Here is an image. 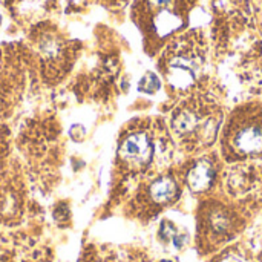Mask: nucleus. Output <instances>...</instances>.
Segmentation results:
<instances>
[{
	"label": "nucleus",
	"instance_id": "nucleus-1",
	"mask_svg": "<svg viewBox=\"0 0 262 262\" xmlns=\"http://www.w3.org/2000/svg\"><path fill=\"white\" fill-rule=\"evenodd\" d=\"M172 127L173 132L180 137L200 135V138L206 141H210L216 132V123L213 117L198 115L195 111H189V109H183L178 114H175Z\"/></svg>",
	"mask_w": 262,
	"mask_h": 262
},
{
	"label": "nucleus",
	"instance_id": "nucleus-2",
	"mask_svg": "<svg viewBox=\"0 0 262 262\" xmlns=\"http://www.w3.org/2000/svg\"><path fill=\"white\" fill-rule=\"evenodd\" d=\"M118 154L121 160L127 164L135 167H144L150 163L154 157V144L149 135L137 132L123 140Z\"/></svg>",
	"mask_w": 262,
	"mask_h": 262
},
{
	"label": "nucleus",
	"instance_id": "nucleus-3",
	"mask_svg": "<svg viewBox=\"0 0 262 262\" xmlns=\"http://www.w3.org/2000/svg\"><path fill=\"white\" fill-rule=\"evenodd\" d=\"M235 150L241 155H256L262 152V124L247 123L238 127L232 138Z\"/></svg>",
	"mask_w": 262,
	"mask_h": 262
},
{
	"label": "nucleus",
	"instance_id": "nucleus-4",
	"mask_svg": "<svg viewBox=\"0 0 262 262\" xmlns=\"http://www.w3.org/2000/svg\"><path fill=\"white\" fill-rule=\"evenodd\" d=\"M169 80L177 88H187L195 80V61L186 57H175L169 64Z\"/></svg>",
	"mask_w": 262,
	"mask_h": 262
},
{
	"label": "nucleus",
	"instance_id": "nucleus-5",
	"mask_svg": "<svg viewBox=\"0 0 262 262\" xmlns=\"http://www.w3.org/2000/svg\"><path fill=\"white\" fill-rule=\"evenodd\" d=\"M213 180V167L207 163V161H201L198 163L190 172H189V177H187V181H189V186L193 189V190H204L210 186Z\"/></svg>",
	"mask_w": 262,
	"mask_h": 262
},
{
	"label": "nucleus",
	"instance_id": "nucleus-6",
	"mask_svg": "<svg viewBox=\"0 0 262 262\" xmlns=\"http://www.w3.org/2000/svg\"><path fill=\"white\" fill-rule=\"evenodd\" d=\"M150 196L155 203H169L177 196V184L172 178L163 177L152 183Z\"/></svg>",
	"mask_w": 262,
	"mask_h": 262
},
{
	"label": "nucleus",
	"instance_id": "nucleus-7",
	"mask_svg": "<svg viewBox=\"0 0 262 262\" xmlns=\"http://www.w3.org/2000/svg\"><path fill=\"white\" fill-rule=\"evenodd\" d=\"M160 86H161V83H160L158 77L155 74H150V72L146 74L140 81V91L147 92V94L155 92L157 89H160Z\"/></svg>",
	"mask_w": 262,
	"mask_h": 262
},
{
	"label": "nucleus",
	"instance_id": "nucleus-8",
	"mask_svg": "<svg viewBox=\"0 0 262 262\" xmlns=\"http://www.w3.org/2000/svg\"><path fill=\"white\" fill-rule=\"evenodd\" d=\"M69 134H71V138H72V140H75V141H80V140L84 137L86 130H84V127H83V126H80V124H75V126H72V127H71Z\"/></svg>",
	"mask_w": 262,
	"mask_h": 262
},
{
	"label": "nucleus",
	"instance_id": "nucleus-9",
	"mask_svg": "<svg viewBox=\"0 0 262 262\" xmlns=\"http://www.w3.org/2000/svg\"><path fill=\"white\" fill-rule=\"evenodd\" d=\"M150 2V5H154V6H166V5H169L172 0H149Z\"/></svg>",
	"mask_w": 262,
	"mask_h": 262
},
{
	"label": "nucleus",
	"instance_id": "nucleus-10",
	"mask_svg": "<svg viewBox=\"0 0 262 262\" xmlns=\"http://www.w3.org/2000/svg\"><path fill=\"white\" fill-rule=\"evenodd\" d=\"M221 262H244L241 258H238V256H227V258H224Z\"/></svg>",
	"mask_w": 262,
	"mask_h": 262
},
{
	"label": "nucleus",
	"instance_id": "nucleus-11",
	"mask_svg": "<svg viewBox=\"0 0 262 262\" xmlns=\"http://www.w3.org/2000/svg\"><path fill=\"white\" fill-rule=\"evenodd\" d=\"M163 262H170V261H163Z\"/></svg>",
	"mask_w": 262,
	"mask_h": 262
}]
</instances>
